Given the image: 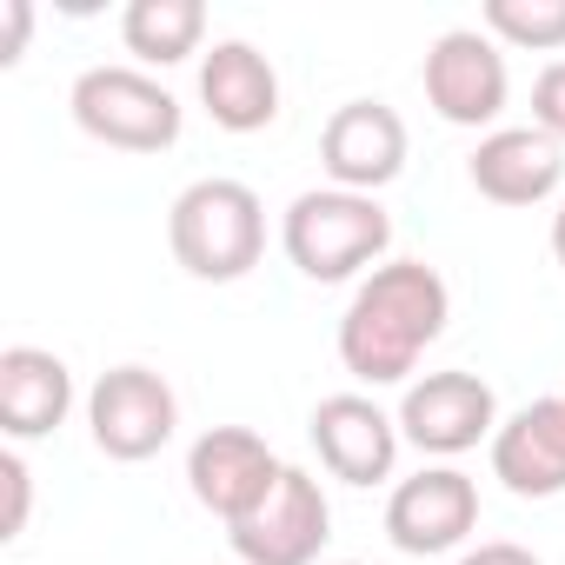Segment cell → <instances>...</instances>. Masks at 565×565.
<instances>
[{"instance_id": "6da1fadb", "label": "cell", "mask_w": 565, "mask_h": 565, "mask_svg": "<svg viewBox=\"0 0 565 565\" xmlns=\"http://www.w3.org/2000/svg\"><path fill=\"white\" fill-rule=\"evenodd\" d=\"M452 294L426 259H386L340 313V366L366 386H399L419 353L446 333Z\"/></svg>"}, {"instance_id": "7a4b0ae2", "label": "cell", "mask_w": 565, "mask_h": 565, "mask_svg": "<svg viewBox=\"0 0 565 565\" xmlns=\"http://www.w3.org/2000/svg\"><path fill=\"white\" fill-rule=\"evenodd\" d=\"M167 239H173V259L193 273V279H246L266 253V206L246 180H193L173 213H167Z\"/></svg>"}, {"instance_id": "3957f363", "label": "cell", "mask_w": 565, "mask_h": 565, "mask_svg": "<svg viewBox=\"0 0 565 565\" xmlns=\"http://www.w3.org/2000/svg\"><path fill=\"white\" fill-rule=\"evenodd\" d=\"M279 246L287 259L333 287V279H353L360 266H373L393 246V220L373 193H347V186H313L287 206V226H279Z\"/></svg>"}, {"instance_id": "277c9868", "label": "cell", "mask_w": 565, "mask_h": 565, "mask_svg": "<svg viewBox=\"0 0 565 565\" xmlns=\"http://www.w3.org/2000/svg\"><path fill=\"white\" fill-rule=\"evenodd\" d=\"M74 127L120 153H160L180 140V100L147 67H87L67 94Z\"/></svg>"}, {"instance_id": "5b68a950", "label": "cell", "mask_w": 565, "mask_h": 565, "mask_svg": "<svg viewBox=\"0 0 565 565\" xmlns=\"http://www.w3.org/2000/svg\"><path fill=\"white\" fill-rule=\"evenodd\" d=\"M226 539H233V552L246 565H313L320 545L333 539V505H327V492H320L313 472L287 466L279 486L239 525H226Z\"/></svg>"}, {"instance_id": "8992f818", "label": "cell", "mask_w": 565, "mask_h": 565, "mask_svg": "<svg viewBox=\"0 0 565 565\" xmlns=\"http://www.w3.org/2000/svg\"><path fill=\"white\" fill-rule=\"evenodd\" d=\"M426 100L439 120L452 127H492L505 114V94H512V74H505V54L486 28H446L433 47H426Z\"/></svg>"}, {"instance_id": "52a82bcc", "label": "cell", "mask_w": 565, "mask_h": 565, "mask_svg": "<svg viewBox=\"0 0 565 565\" xmlns=\"http://www.w3.org/2000/svg\"><path fill=\"white\" fill-rule=\"evenodd\" d=\"M87 426H94V446H100L107 459L140 466V459H153V452L173 439L180 399H173V386H167L153 366H114V373H100L94 393H87Z\"/></svg>"}, {"instance_id": "ba28073f", "label": "cell", "mask_w": 565, "mask_h": 565, "mask_svg": "<svg viewBox=\"0 0 565 565\" xmlns=\"http://www.w3.org/2000/svg\"><path fill=\"white\" fill-rule=\"evenodd\" d=\"M492 433H499V399H492V386L479 373H459V366L426 373L399 399V439H413L433 459H459Z\"/></svg>"}, {"instance_id": "9c48e42d", "label": "cell", "mask_w": 565, "mask_h": 565, "mask_svg": "<svg viewBox=\"0 0 565 565\" xmlns=\"http://www.w3.org/2000/svg\"><path fill=\"white\" fill-rule=\"evenodd\" d=\"M472 525H479V486L459 466H426V472L399 479L386 499V539L413 558L466 545Z\"/></svg>"}, {"instance_id": "30bf717a", "label": "cell", "mask_w": 565, "mask_h": 565, "mask_svg": "<svg viewBox=\"0 0 565 565\" xmlns=\"http://www.w3.org/2000/svg\"><path fill=\"white\" fill-rule=\"evenodd\" d=\"M279 466L273 459V446L259 439V433H246V426H213V433H200L193 439V452H186V486H193V499L213 512V519H226V525H239L273 486H279Z\"/></svg>"}, {"instance_id": "8fae6325", "label": "cell", "mask_w": 565, "mask_h": 565, "mask_svg": "<svg viewBox=\"0 0 565 565\" xmlns=\"http://www.w3.org/2000/svg\"><path fill=\"white\" fill-rule=\"evenodd\" d=\"M320 167L347 193H380L406 173V120L386 100H347L333 107L320 134Z\"/></svg>"}, {"instance_id": "7c38bea8", "label": "cell", "mask_w": 565, "mask_h": 565, "mask_svg": "<svg viewBox=\"0 0 565 565\" xmlns=\"http://www.w3.org/2000/svg\"><path fill=\"white\" fill-rule=\"evenodd\" d=\"M313 446L333 479L380 486L393 479V459H399V419H386L366 393H327L313 406Z\"/></svg>"}, {"instance_id": "4fadbf2b", "label": "cell", "mask_w": 565, "mask_h": 565, "mask_svg": "<svg viewBox=\"0 0 565 565\" xmlns=\"http://www.w3.org/2000/svg\"><path fill=\"white\" fill-rule=\"evenodd\" d=\"M472 186L492 200V206H539L558 193L565 180V147L545 134V127H492L472 160H466Z\"/></svg>"}, {"instance_id": "5bb4252c", "label": "cell", "mask_w": 565, "mask_h": 565, "mask_svg": "<svg viewBox=\"0 0 565 565\" xmlns=\"http://www.w3.org/2000/svg\"><path fill=\"white\" fill-rule=\"evenodd\" d=\"M492 472L519 499H558L565 492V406H558V393L519 406L492 433Z\"/></svg>"}, {"instance_id": "9a60e30c", "label": "cell", "mask_w": 565, "mask_h": 565, "mask_svg": "<svg viewBox=\"0 0 565 565\" xmlns=\"http://www.w3.org/2000/svg\"><path fill=\"white\" fill-rule=\"evenodd\" d=\"M200 100H206L213 127L259 134L279 120V74L253 41H213L200 61Z\"/></svg>"}, {"instance_id": "2e32d148", "label": "cell", "mask_w": 565, "mask_h": 565, "mask_svg": "<svg viewBox=\"0 0 565 565\" xmlns=\"http://www.w3.org/2000/svg\"><path fill=\"white\" fill-rule=\"evenodd\" d=\"M74 413V373L47 347H8L0 353V433L8 439H47Z\"/></svg>"}, {"instance_id": "e0dca14e", "label": "cell", "mask_w": 565, "mask_h": 565, "mask_svg": "<svg viewBox=\"0 0 565 565\" xmlns=\"http://www.w3.org/2000/svg\"><path fill=\"white\" fill-rule=\"evenodd\" d=\"M120 41L127 54H140L147 67H173L186 54H200L206 41V8L200 0H134L120 14Z\"/></svg>"}, {"instance_id": "ac0fdd59", "label": "cell", "mask_w": 565, "mask_h": 565, "mask_svg": "<svg viewBox=\"0 0 565 565\" xmlns=\"http://www.w3.org/2000/svg\"><path fill=\"white\" fill-rule=\"evenodd\" d=\"M486 34L505 47H565V0H486Z\"/></svg>"}, {"instance_id": "d6986e66", "label": "cell", "mask_w": 565, "mask_h": 565, "mask_svg": "<svg viewBox=\"0 0 565 565\" xmlns=\"http://www.w3.org/2000/svg\"><path fill=\"white\" fill-rule=\"evenodd\" d=\"M532 127H545V134L565 147V61H552V67L532 81Z\"/></svg>"}, {"instance_id": "ffe728a7", "label": "cell", "mask_w": 565, "mask_h": 565, "mask_svg": "<svg viewBox=\"0 0 565 565\" xmlns=\"http://www.w3.org/2000/svg\"><path fill=\"white\" fill-rule=\"evenodd\" d=\"M0 486H8V519H0V539H21L28 532V499H34V479H28L21 452H0Z\"/></svg>"}, {"instance_id": "44dd1931", "label": "cell", "mask_w": 565, "mask_h": 565, "mask_svg": "<svg viewBox=\"0 0 565 565\" xmlns=\"http://www.w3.org/2000/svg\"><path fill=\"white\" fill-rule=\"evenodd\" d=\"M0 21H8V34H0V61H21V47H28V28H34V8L28 0H0Z\"/></svg>"}, {"instance_id": "7402d4cb", "label": "cell", "mask_w": 565, "mask_h": 565, "mask_svg": "<svg viewBox=\"0 0 565 565\" xmlns=\"http://www.w3.org/2000/svg\"><path fill=\"white\" fill-rule=\"evenodd\" d=\"M459 565H539L525 545H512V539H486V545H472Z\"/></svg>"}, {"instance_id": "603a6c76", "label": "cell", "mask_w": 565, "mask_h": 565, "mask_svg": "<svg viewBox=\"0 0 565 565\" xmlns=\"http://www.w3.org/2000/svg\"><path fill=\"white\" fill-rule=\"evenodd\" d=\"M552 253H558V266H565V200H558V213H552Z\"/></svg>"}, {"instance_id": "cb8c5ba5", "label": "cell", "mask_w": 565, "mask_h": 565, "mask_svg": "<svg viewBox=\"0 0 565 565\" xmlns=\"http://www.w3.org/2000/svg\"><path fill=\"white\" fill-rule=\"evenodd\" d=\"M340 565H366V558H340Z\"/></svg>"}, {"instance_id": "d4e9b609", "label": "cell", "mask_w": 565, "mask_h": 565, "mask_svg": "<svg viewBox=\"0 0 565 565\" xmlns=\"http://www.w3.org/2000/svg\"><path fill=\"white\" fill-rule=\"evenodd\" d=\"M558 406H565V386H558Z\"/></svg>"}]
</instances>
